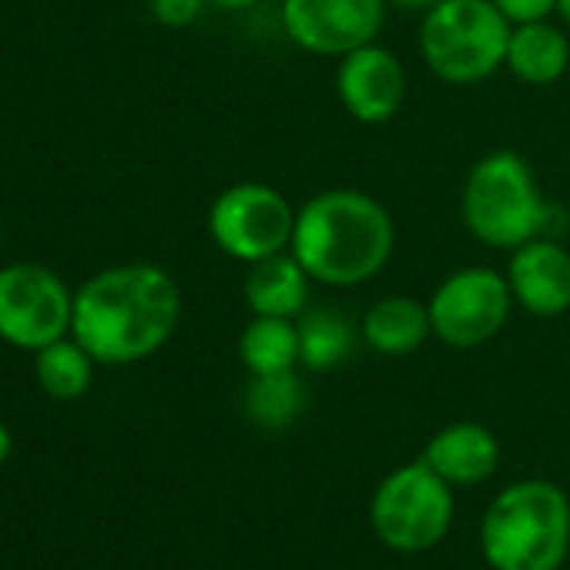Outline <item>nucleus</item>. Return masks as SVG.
Segmentation results:
<instances>
[{
	"mask_svg": "<svg viewBox=\"0 0 570 570\" xmlns=\"http://www.w3.org/2000/svg\"><path fill=\"white\" fill-rule=\"evenodd\" d=\"M306 410V383L299 373L252 376L245 386V416L258 430H285L293 426Z\"/></svg>",
	"mask_w": 570,
	"mask_h": 570,
	"instance_id": "nucleus-20",
	"label": "nucleus"
},
{
	"mask_svg": "<svg viewBox=\"0 0 570 570\" xmlns=\"http://www.w3.org/2000/svg\"><path fill=\"white\" fill-rule=\"evenodd\" d=\"M503 68L517 81H523L530 88L557 85L570 71V38H567V31L550 24V21L517 24L510 31L507 65Z\"/></svg>",
	"mask_w": 570,
	"mask_h": 570,
	"instance_id": "nucleus-16",
	"label": "nucleus"
},
{
	"mask_svg": "<svg viewBox=\"0 0 570 570\" xmlns=\"http://www.w3.org/2000/svg\"><path fill=\"white\" fill-rule=\"evenodd\" d=\"M493 570H560L570 550V500L550 480H520L493 497L480 523Z\"/></svg>",
	"mask_w": 570,
	"mask_h": 570,
	"instance_id": "nucleus-3",
	"label": "nucleus"
},
{
	"mask_svg": "<svg viewBox=\"0 0 570 570\" xmlns=\"http://www.w3.org/2000/svg\"><path fill=\"white\" fill-rule=\"evenodd\" d=\"M336 98L360 125L393 121L406 105V68L400 55L380 41H370L340 58Z\"/></svg>",
	"mask_w": 570,
	"mask_h": 570,
	"instance_id": "nucleus-11",
	"label": "nucleus"
},
{
	"mask_svg": "<svg viewBox=\"0 0 570 570\" xmlns=\"http://www.w3.org/2000/svg\"><path fill=\"white\" fill-rule=\"evenodd\" d=\"M453 523V487L423 460L403 463L383 476L370 500V527L396 553L436 547Z\"/></svg>",
	"mask_w": 570,
	"mask_h": 570,
	"instance_id": "nucleus-6",
	"label": "nucleus"
},
{
	"mask_svg": "<svg viewBox=\"0 0 570 570\" xmlns=\"http://www.w3.org/2000/svg\"><path fill=\"white\" fill-rule=\"evenodd\" d=\"M507 282L513 303L537 316V320H557L570 309V252L560 245V238H530L510 252L507 262Z\"/></svg>",
	"mask_w": 570,
	"mask_h": 570,
	"instance_id": "nucleus-12",
	"label": "nucleus"
},
{
	"mask_svg": "<svg viewBox=\"0 0 570 570\" xmlns=\"http://www.w3.org/2000/svg\"><path fill=\"white\" fill-rule=\"evenodd\" d=\"M396 225L390 208L360 188H326L296 208L289 252L313 282L356 289L373 282L393 258Z\"/></svg>",
	"mask_w": 570,
	"mask_h": 570,
	"instance_id": "nucleus-2",
	"label": "nucleus"
},
{
	"mask_svg": "<svg viewBox=\"0 0 570 570\" xmlns=\"http://www.w3.org/2000/svg\"><path fill=\"white\" fill-rule=\"evenodd\" d=\"M75 293L41 262L0 265V343L21 353H38L71 336Z\"/></svg>",
	"mask_w": 570,
	"mask_h": 570,
	"instance_id": "nucleus-9",
	"label": "nucleus"
},
{
	"mask_svg": "<svg viewBox=\"0 0 570 570\" xmlns=\"http://www.w3.org/2000/svg\"><path fill=\"white\" fill-rule=\"evenodd\" d=\"M296 326H299V366L313 373H330L343 366L363 343L360 326L333 306L306 309L296 320Z\"/></svg>",
	"mask_w": 570,
	"mask_h": 570,
	"instance_id": "nucleus-17",
	"label": "nucleus"
},
{
	"mask_svg": "<svg viewBox=\"0 0 570 570\" xmlns=\"http://www.w3.org/2000/svg\"><path fill=\"white\" fill-rule=\"evenodd\" d=\"M547 215L550 202L523 155L500 148L470 165L460 191V218L480 245L513 252L547 232Z\"/></svg>",
	"mask_w": 570,
	"mask_h": 570,
	"instance_id": "nucleus-4",
	"label": "nucleus"
},
{
	"mask_svg": "<svg viewBox=\"0 0 570 570\" xmlns=\"http://www.w3.org/2000/svg\"><path fill=\"white\" fill-rule=\"evenodd\" d=\"M95 356L75 340L65 336L45 350L35 353V380L38 390L58 403H75L81 400L91 386H95Z\"/></svg>",
	"mask_w": 570,
	"mask_h": 570,
	"instance_id": "nucleus-19",
	"label": "nucleus"
},
{
	"mask_svg": "<svg viewBox=\"0 0 570 570\" xmlns=\"http://www.w3.org/2000/svg\"><path fill=\"white\" fill-rule=\"evenodd\" d=\"M238 360L248 376L293 373L299 366V326L296 320L252 316L238 336Z\"/></svg>",
	"mask_w": 570,
	"mask_h": 570,
	"instance_id": "nucleus-18",
	"label": "nucleus"
},
{
	"mask_svg": "<svg viewBox=\"0 0 570 570\" xmlns=\"http://www.w3.org/2000/svg\"><path fill=\"white\" fill-rule=\"evenodd\" d=\"M205 4L222 11V14H242V11H252L258 0H205Z\"/></svg>",
	"mask_w": 570,
	"mask_h": 570,
	"instance_id": "nucleus-23",
	"label": "nucleus"
},
{
	"mask_svg": "<svg viewBox=\"0 0 570 570\" xmlns=\"http://www.w3.org/2000/svg\"><path fill=\"white\" fill-rule=\"evenodd\" d=\"M513 306L507 275L490 265L453 268L426 299L433 340L450 350H480L497 340L510 323Z\"/></svg>",
	"mask_w": 570,
	"mask_h": 570,
	"instance_id": "nucleus-8",
	"label": "nucleus"
},
{
	"mask_svg": "<svg viewBox=\"0 0 570 570\" xmlns=\"http://www.w3.org/2000/svg\"><path fill=\"white\" fill-rule=\"evenodd\" d=\"M493 4L513 28L533 24V21H550V14H557V0H493Z\"/></svg>",
	"mask_w": 570,
	"mask_h": 570,
	"instance_id": "nucleus-22",
	"label": "nucleus"
},
{
	"mask_svg": "<svg viewBox=\"0 0 570 570\" xmlns=\"http://www.w3.org/2000/svg\"><path fill=\"white\" fill-rule=\"evenodd\" d=\"M11 453H14V433L4 420H0V466L11 460Z\"/></svg>",
	"mask_w": 570,
	"mask_h": 570,
	"instance_id": "nucleus-25",
	"label": "nucleus"
},
{
	"mask_svg": "<svg viewBox=\"0 0 570 570\" xmlns=\"http://www.w3.org/2000/svg\"><path fill=\"white\" fill-rule=\"evenodd\" d=\"M386 8V0H282L278 28L313 58H346L380 41Z\"/></svg>",
	"mask_w": 570,
	"mask_h": 570,
	"instance_id": "nucleus-10",
	"label": "nucleus"
},
{
	"mask_svg": "<svg viewBox=\"0 0 570 570\" xmlns=\"http://www.w3.org/2000/svg\"><path fill=\"white\" fill-rule=\"evenodd\" d=\"M390 8H400V11H410V14H426L430 8H436L440 0H386Z\"/></svg>",
	"mask_w": 570,
	"mask_h": 570,
	"instance_id": "nucleus-24",
	"label": "nucleus"
},
{
	"mask_svg": "<svg viewBox=\"0 0 570 570\" xmlns=\"http://www.w3.org/2000/svg\"><path fill=\"white\" fill-rule=\"evenodd\" d=\"M313 278L293 252H278L272 258L252 262L242 282V299L252 316L299 320L309 309Z\"/></svg>",
	"mask_w": 570,
	"mask_h": 570,
	"instance_id": "nucleus-14",
	"label": "nucleus"
},
{
	"mask_svg": "<svg viewBox=\"0 0 570 570\" xmlns=\"http://www.w3.org/2000/svg\"><path fill=\"white\" fill-rule=\"evenodd\" d=\"M181 320V289L155 262H121L75 289L71 336L98 366H135L168 346Z\"/></svg>",
	"mask_w": 570,
	"mask_h": 570,
	"instance_id": "nucleus-1",
	"label": "nucleus"
},
{
	"mask_svg": "<svg viewBox=\"0 0 570 570\" xmlns=\"http://www.w3.org/2000/svg\"><path fill=\"white\" fill-rule=\"evenodd\" d=\"M510 31L493 0H440L420 21L416 48L436 81L473 88L507 65Z\"/></svg>",
	"mask_w": 570,
	"mask_h": 570,
	"instance_id": "nucleus-5",
	"label": "nucleus"
},
{
	"mask_svg": "<svg viewBox=\"0 0 570 570\" xmlns=\"http://www.w3.org/2000/svg\"><path fill=\"white\" fill-rule=\"evenodd\" d=\"M360 336H363V346H370L380 356H390V360L413 356L433 336L430 309L426 303L413 296H383L363 313Z\"/></svg>",
	"mask_w": 570,
	"mask_h": 570,
	"instance_id": "nucleus-15",
	"label": "nucleus"
},
{
	"mask_svg": "<svg viewBox=\"0 0 570 570\" xmlns=\"http://www.w3.org/2000/svg\"><path fill=\"white\" fill-rule=\"evenodd\" d=\"M148 8H151V18L161 28L181 31V28H191L208 4H205V0H148Z\"/></svg>",
	"mask_w": 570,
	"mask_h": 570,
	"instance_id": "nucleus-21",
	"label": "nucleus"
},
{
	"mask_svg": "<svg viewBox=\"0 0 570 570\" xmlns=\"http://www.w3.org/2000/svg\"><path fill=\"white\" fill-rule=\"evenodd\" d=\"M557 18L570 28V0H557Z\"/></svg>",
	"mask_w": 570,
	"mask_h": 570,
	"instance_id": "nucleus-26",
	"label": "nucleus"
},
{
	"mask_svg": "<svg viewBox=\"0 0 570 570\" xmlns=\"http://www.w3.org/2000/svg\"><path fill=\"white\" fill-rule=\"evenodd\" d=\"M208 238L215 248L242 265L289 252L296 232V208L268 181H235L208 205Z\"/></svg>",
	"mask_w": 570,
	"mask_h": 570,
	"instance_id": "nucleus-7",
	"label": "nucleus"
},
{
	"mask_svg": "<svg viewBox=\"0 0 570 570\" xmlns=\"http://www.w3.org/2000/svg\"><path fill=\"white\" fill-rule=\"evenodd\" d=\"M450 487H476L490 480L500 466V443L493 430L473 420H460L433 433L420 456Z\"/></svg>",
	"mask_w": 570,
	"mask_h": 570,
	"instance_id": "nucleus-13",
	"label": "nucleus"
}]
</instances>
